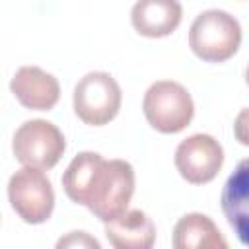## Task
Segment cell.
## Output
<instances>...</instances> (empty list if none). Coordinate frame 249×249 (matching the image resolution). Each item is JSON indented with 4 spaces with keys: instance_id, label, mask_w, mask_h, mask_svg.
<instances>
[{
    "instance_id": "6da1fadb",
    "label": "cell",
    "mask_w": 249,
    "mask_h": 249,
    "mask_svg": "<svg viewBox=\"0 0 249 249\" xmlns=\"http://www.w3.org/2000/svg\"><path fill=\"white\" fill-rule=\"evenodd\" d=\"M134 183V169L128 161L103 160L95 152H80L62 175L66 196L86 206L103 224L128 210Z\"/></svg>"
},
{
    "instance_id": "7a4b0ae2",
    "label": "cell",
    "mask_w": 249,
    "mask_h": 249,
    "mask_svg": "<svg viewBox=\"0 0 249 249\" xmlns=\"http://www.w3.org/2000/svg\"><path fill=\"white\" fill-rule=\"evenodd\" d=\"M241 45L239 21L224 10H206L189 29V47L204 62H226Z\"/></svg>"
},
{
    "instance_id": "3957f363",
    "label": "cell",
    "mask_w": 249,
    "mask_h": 249,
    "mask_svg": "<svg viewBox=\"0 0 249 249\" xmlns=\"http://www.w3.org/2000/svg\"><path fill=\"white\" fill-rule=\"evenodd\" d=\"M142 111L154 130L161 134H177L191 124L195 103L187 88L179 82L160 80L146 89Z\"/></svg>"
},
{
    "instance_id": "277c9868",
    "label": "cell",
    "mask_w": 249,
    "mask_h": 249,
    "mask_svg": "<svg viewBox=\"0 0 249 249\" xmlns=\"http://www.w3.org/2000/svg\"><path fill=\"white\" fill-rule=\"evenodd\" d=\"M123 93L117 80L107 72H89L74 88L72 103L76 117L89 126L111 123L121 109Z\"/></svg>"
},
{
    "instance_id": "5b68a950",
    "label": "cell",
    "mask_w": 249,
    "mask_h": 249,
    "mask_svg": "<svg viewBox=\"0 0 249 249\" xmlns=\"http://www.w3.org/2000/svg\"><path fill=\"white\" fill-rule=\"evenodd\" d=\"M12 150L21 165L37 169H53L66 150L60 128L43 119L25 121L14 134Z\"/></svg>"
},
{
    "instance_id": "8992f818",
    "label": "cell",
    "mask_w": 249,
    "mask_h": 249,
    "mask_svg": "<svg viewBox=\"0 0 249 249\" xmlns=\"http://www.w3.org/2000/svg\"><path fill=\"white\" fill-rule=\"evenodd\" d=\"M8 198L25 224H43L54 208V191L43 169L23 165L8 181Z\"/></svg>"
},
{
    "instance_id": "52a82bcc",
    "label": "cell",
    "mask_w": 249,
    "mask_h": 249,
    "mask_svg": "<svg viewBox=\"0 0 249 249\" xmlns=\"http://www.w3.org/2000/svg\"><path fill=\"white\" fill-rule=\"evenodd\" d=\"M222 144L210 134H193L175 150V167L191 185L210 183L222 169Z\"/></svg>"
},
{
    "instance_id": "ba28073f",
    "label": "cell",
    "mask_w": 249,
    "mask_h": 249,
    "mask_svg": "<svg viewBox=\"0 0 249 249\" xmlns=\"http://www.w3.org/2000/svg\"><path fill=\"white\" fill-rule=\"evenodd\" d=\"M10 89L14 97L31 111H51L60 97L58 80L39 66H21L10 82Z\"/></svg>"
},
{
    "instance_id": "9c48e42d",
    "label": "cell",
    "mask_w": 249,
    "mask_h": 249,
    "mask_svg": "<svg viewBox=\"0 0 249 249\" xmlns=\"http://www.w3.org/2000/svg\"><path fill=\"white\" fill-rule=\"evenodd\" d=\"M220 204L237 239L249 247V158L241 160L228 177Z\"/></svg>"
},
{
    "instance_id": "30bf717a",
    "label": "cell",
    "mask_w": 249,
    "mask_h": 249,
    "mask_svg": "<svg viewBox=\"0 0 249 249\" xmlns=\"http://www.w3.org/2000/svg\"><path fill=\"white\" fill-rule=\"evenodd\" d=\"M183 18L179 0H138L130 10V23L142 37L160 39L171 35Z\"/></svg>"
},
{
    "instance_id": "8fae6325",
    "label": "cell",
    "mask_w": 249,
    "mask_h": 249,
    "mask_svg": "<svg viewBox=\"0 0 249 249\" xmlns=\"http://www.w3.org/2000/svg\"><path fill=\"white\" fill-rule=\"evenodd\" d=\"M105 237L115 249H150L156 241V226L142 210H126L105 222Z\"/></svg>"
},
{
    "instance_id": "7c38bea8",
    "label": "cell",
    "mask_w": 249,
    "mask_h": 249,
    "mask_svg": "<svg viewBox=\"0 0 249 249\" xmlns=\"http://www.w3.org/2000/svg\"><path fill=\"white\" fill-rule=\"evenodd\" d=\"M173 247L175 249H226L228 241L224 239L218 226L200 212H191L179 218L173 228Z\"/></svg>"
},
{
    "instance_id": "4fadbf2b",
    "label": "cell",
    "mask_w": 249,
    "mask_h": 249,
    "mask_svg": "<svg viewBox=\"0 0 249 249\" xmlns=\"http://www.w3.org/2000/svg\"><path fill=\"white\" fill-rule=\"evenodd\" d=\"M56 247L58 249H62V247H93V249H99V241L95 237L88 235L86 231H72L66 237L58 239Z\"/></svg>"
},
{
    "instance_id": "5bb4252c",
    "label": "cell",
    "mask_w": 249,
    "mask_h": 249,
    "mask_svg": "<svg viewBox=\"0 0 249 249\" xmlns=\"http://www.w3.org/2000/svg\"><path fill=\"white\" fill-rule=\"evenodd\" d=\"M233 134L235 140L243 146H249V107L241 109L233 121Z\"/></svg>"
},
{
    "instance_id": "9a60e30c",
    "label": "cell",
    "mask_w": 249,
    "mask_h": 249,
    "mask_svg": "<svg viewBox=\"0 0 249 249\" xmlns=\"http://www.w3.org/2000/svg\"><path fill=\"white\" fill-rule=\"evenodd\" d=\"M245 82H247V86H249V66H247V70H245Z\"/></svg>"
}]
</instances>
